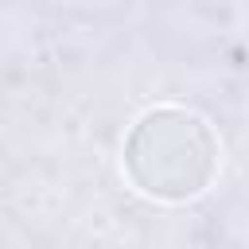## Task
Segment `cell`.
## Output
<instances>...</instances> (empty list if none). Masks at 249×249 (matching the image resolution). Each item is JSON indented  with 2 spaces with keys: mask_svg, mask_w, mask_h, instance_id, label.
Here are the masks:
<instances>
[{
  "mask_svg": "<svg viewBox=\"0 0 249 249\" xmlns=\"http://www.w3.org/2000/svg\"><path fill=\"white\" fill-rule=\"evenodd\" d=\"M218 136L187 105H156L124 136L121 163L128 183L156 202H191L218 175Z\"/></svg>",
  "mask_w": 249,
  "mask_h": 249,
  "instance_id": "cell-1",
  "label": "cell"
}]
</instances>
